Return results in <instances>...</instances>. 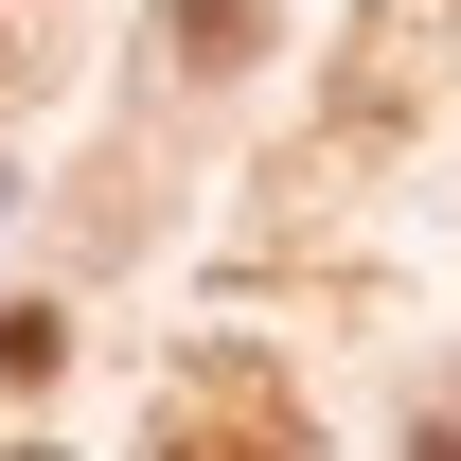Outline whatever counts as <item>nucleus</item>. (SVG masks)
I'll list each match as a JSON object with an SVG mask.
<instances>
[{
	"label": "nucleus",
	"mask_w": 461,
	"mask_h": 461,
	"mask_svg": "<svg viewBox=\"0 0 461 461\" xmlns=\"http://www.w3.org/2000/svg\"><path fill=\"white\" fill-rule=\"evenodd\" d=\"M160 461H302L285 373H267V355H195V373H177V408H160Z\"/></svg>",
	"instance_id": "f257e3e1"
},
{
	"label": "nucleus",
	"mask_w": 461,
	"mask_h": 461,
	"mask_svg": "<svg viewBox=\"0 0 461 461\" xmlns=\"http://www.w3.org/2000/svg\"><path fill=\"white\" fill-rule=\"evenodd\" d=\"M267 54V0H177V71H249Z\"/></svg>",
	"instance_id": "f03ea898"
},
{
	"label": "nucleus",
	"mask_w": 461,
	"mask_h": 461,
	"mask_svg": "<svg viewBox=\"0 0 461 461\" xmlns=\"http://www.w3.org/2000/svg\"><path fill=\"white\" fill-rule=\"evenodd\" d=\"M54 373H71V320L54 302H0V391H54Z\"/></svg>",
	"instance_id": "7ed1b4c3"
},
{
	"label": "nucleus",
	"mask_w": 461,
	"mask_h": 461,
	"mask_svg": "<svg viewBox=\"0 0 461 461\" xmlns=\"http://www.w3.org/2000/svg\"><path fill=\"white\" fill-rule=\"evenodd\" d=\"M408 461H461V426H426V444H408Z\"/></svg>",
	"instance_id": "20e7f679"
},
{
	"label": "nucleus",
	"mask_w": 461,
	"mask_h": 461,
	"mask_svg": "<svg viewBox=\"0 0 461 461\" xmlns=\"http://www.w3.org/2000/svg\"><path fill=\"white\" fill-rule=\"evenodd\" d=\"M18 461H54V444H18Z\"/></svg>",
	"instance_id": "39448f33"
}]
</instances>
